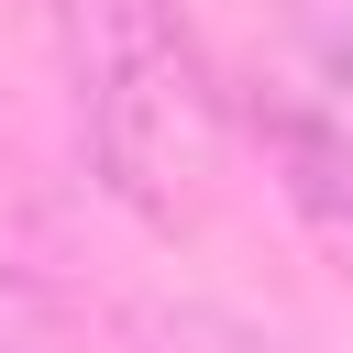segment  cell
Here are the masks:
<instances>
[{
  "mask_svg": "<svg viewBox=\"0 0 353 353\" xmlns=\"http://www.w3.org/2000/svg\"><path fill=\"white\" fill-rule=\"evenodd\" d=\"M77 132H88L99 188L132 221L188 232L210 210V188H221V77L165 0H77Z\"/></svg>",
  "mask_w": 353,
  "mask_h": 353,
  "instance_id": "1",
  "label": "cell"
},
{
  "mask_svg": "<svg viewBox=\"0 0 353 353\" xmlns=\"http://www.w3.org/2000/svg\"><path fill=\"white\" fill-rule=\"evenodd\" d=\"M254 132H265V154H276V188H287V199L353 254V77H342L331 55L265 77Z\"/></svg>",
  "mask_w": 353,
  "mask_h": 353,
  "instance_id": "2",
  "label": "cell"
},
{
  "mask_svg": "<svg viewBox=\"0 0 353 353\" xmlns=\"http://www.w3.org/2000/svg\"><path fill=\"white\" fill-rule=\"evenodd\" d=\"M143 353H276V342L210 298H165V309H143Z\"/></svg>",
  "mask_w": 353,
  "mask_h": 353,
  "instance_id": "3",
  "label": "cell"
}]
</instances>
